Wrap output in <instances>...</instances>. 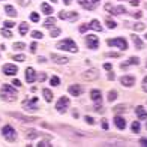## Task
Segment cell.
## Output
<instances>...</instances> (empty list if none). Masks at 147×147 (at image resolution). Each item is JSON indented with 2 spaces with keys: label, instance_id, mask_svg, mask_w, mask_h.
Segmentation results:
<instances>
[{
  "label": "cell",
  "instance_id": "obj_1",
  "mask_svg": "<svg viewBox=\"0 0 147 147\" xmlns=\"http://www.w3.org/2000/svg\"><path fill=\"white\" fill-rule=\"evenodd\" d=\"M17 90L14 89L12 84H3L2 89H0V98L5 102H14L17 101Z\"/></svg>",
  "mask_w": 147,
  "mask_h": 147
},
{
  "label": "cell",
  "instance_id": "obj_2",
  "mask_svg": "<svg viewBox=\"0 0 147 147\" xmlns=\"http://www.w3.org/2000/svg\"><path fill=\"white\" fill-rule=\"evenodd\" d=\"M56 47H57L59 50H63V51H71V53H77L78 51L77 44L74 42L71 38H66V39H63L62 42H57Z\"/></svg>",
  "mask_w": 147,
  "mask_h": 147
},
{
  "label": "cell",
  "instance_id": "obj_3",
  "mask_svg": "<svg viewBox=\"0 0 147 147\" xmlns=\"http://www.w3.org/2000/svg\"><path fill=\"white\" fill-rule=\"evenodd\" d=\"M107 45L108 47H119L122 51L128 50V42L125 38H114V39H107Z\"/></svg>",
  "mask_w": 147,
  "mask_h": 147
},
{
  "label": "cell",
  "instance_id": "obj_4",
  "mask_svg": "<svg viewBox=\"0 0 147 147\" xmlns=\"http://www.w3.org/2000/svg\"><path fill=\"white\" fill-rule=\"evenodd\" d=\"M2 135L8 140L9 143H12V141H15L17 140V132H15V129L12 128L11 125H5L3 128H2Z\"/></svg>",
  "mask_w": 147,
  "mask_h": 147
},
{
  "label": "cell",
  "instance_id": "obj_5",
  "mask_svg": "<svg viewBox=\"0 0 147 147\" xmlns=\"http://www.w3.org/2000/svg\"><path fill=\"white\" fill-rule=\"evenodd\" d=\"M23 107L26 111L33 113L38 110V98H30V99H24L23 101Z\"/></svg>",
  "mask_w": 147,
  "mask_h": 147
},
{
  "label": "cell",
  "instance_id": "obj_6",
  "mask_svg": "<svg viewBox=\"0 0 147 147\" xmlns=\"http://www.w3.org/2000/svg\"><path fill=\"white\" fill-rule=\"evenodd\" d=\"M69 108V98H66V96H62L57 101V104H56V110L59 111V113H66V110Z\"/></svg>",
  "mask_w": 147,
  "mask_h": 147
},
{
  "label": "cell",
  "instance_id": "obj_7",
  "mask_svg": "<svg viewBox=\"0 0 147 147\" xmlns=\"http://www.w3.org/2000/svg\"><path fill=\"white\" fill-rule=\"evenodd\" d=\"M86 45H87V48H90V50H96L98 47H99V39H98V36H95V35H87V36H86Z\"/></svg>",
  "mask_w": 147,
  "mask_h": 147
},
{
  "label": "cell",
  "instance_id": "obj_8",
  "mask_svg": "<svg viewBox=\"0 0 147 147\" xmlns=\"http://www.w3.org/2000/svg\"><path fill=\"white\" fill-rule=\"evenodd\" d=\"M99 2H101V0H78V3L87 11H93L99 5Z\"/></svg>",
  "mask_w": 147,
  "mask_h": 147
},
{
  "label": "cell",
  "instance_id": "obj_9",
  "mask_svg": "<svg viewBox=\"0 0 147 147\" xmlns=\"http://www.w3.org/2000/svg\"><path fill=\"white\" fill-rule=\"evenodd\" d=\"M59 18L60 20H68V21H75V20H78V14L77 12H69V11H60Z\"/></svg>",
  "mask_w": 147,
  "mask_h": 147
},
{
  "label": "cell",
  "instance_id": "obj_10",
  "mask_svg": "<svg viewBox=\"0 0 147 147\" xmlns=\"http://www.w3.org/2000/svg\"><path fill=\"white\" fill-rule=\"evenodd\" d=\"M2 72L5 74V75H15V74L18 72V68L15 65H12V63H8V65H5L2 68Z\"/></svg>",
  "mask_w": 147,
  "mask_h": 147
},
{
  "label": "cell",
  "instance_id": "obj_11",
  "mask_svg": "<svg viewBox=\"0 0 147 147\" xmlns=\"http://www.w3.org/2000/svg\"><path fill=\"white\" fill-rule=\"evenodd\" d=\"M24 75H26V81H27L29 84H32L38 78V75H36V72H35V69H33V68H27V69H26Z\"/></svg>",
  "mask_w": 147,
  "mask_h": 147
},
{
  "label": "cell",
  "instance_id": "obj_12",
  "mask_svg": "<svg viewBox=\"0 0 147 147\" xmlns=\"http://www.w3.org/2000/svg\"><path fill=\"white\" fill-rule=\"evenodd\" d=\"M120 84H123L125 87H132L134 84H135V78L132 75H125L120 78Z\"/></svg>",
  "mask_w": 147,
  "mask_h": 147
},
{
  "label": "cell",
  "instance_id": "obj_13",
  "mask_svg": "<svg viewBox=\"0 0 147 147\" xmlns=\"http://www.w3.org/2000/svg\"><path fill=\"white\" fill-rule=\"evenodd\" d=\"M50 59H51L54 63H57V65H66V63L69 62V59H68V57L59 56V54H50Z\"/></svg>",
  "mask_w": 147,
  "mask_h": 147
},
{
  "label": "cell",
  "instance_id": "obj_14",
  "mask_svg": "<svg viewBox=\"0 0 147 147\" xmlns=\"http://www.w3.org/2000/svg\"><path fill=\"white\" fill-rule=\"evenodd\" d=\"M68 92H69L71 96H80L83 90H81V86H80V84H72V86L68 87Z\"/></svg>",
  "mask_w": 147,
  "mask_h": 147
},
{
  "label": "cell",
  "instance_id": "obj_15",
  "mask_svg": "<svg viewBox=\"0 0 147 147\" xmlns=\"http://www.w3.org/2000/svg\"><path fill=\"white\" fill-rule=\"evenodd\" d=\"M99 77V72H98V69H89V71H86L84 74H83V78H86V80H96Z\"/></svg>",
  "mask_w": 147,
  "mask_h": 147
},
{
  "label": "cell",
  "instance_id": "obj_16",
  "mask_svg": "<svg viewBox=\"0 0 147 147\" xmlns=\"http://www.w3.org/2000/svg\"><path fill=\"white\" fill-rule=\"evenodd\" d=\"M9 116L15 117V119H18V120H21V122H35V120H38V119H35V117L23 116V114H20V113H9Z\"/></svg>",
  "mask_w": 147,
  "mask_h": 147
},
{
  "label": "cell",
  "instance_id": "obj_17",
  "mask_svg": "<svg viewBox=\"0 0 147 147\" xmlns=\"http://www.w3.org/2000/svg\"><path fill=\"white\" fill-rule=\"evenodd\" d=\"M114 125L117 126V129L123 131V129L126 128V120H125L123 117H120V116H116V117H114Z\"/></svg>",
  "mask_w": 147,
  "mask_h": 147
},
{
  "label": "cell",
  "instance_id": "obj_18",
  "mask_svg": "<svg viewBox=\"0 0 147 147\" xmlns=\"http://www.w3.org/2000/svg\"><path fill=\"white\" fill-rule=\"evenodd\" d=\"M135 113H137V116H138V119H140V120H146V119H147V111H146L144 107L138 105L137 108H135Z\"/></svg>",
  "mask_w": 147,
  "mask_h": 147
},
{
  "label": "cell",
  "instance_id": "obj_19",
  "mask_svg": "<svg viewBox=\"0 0 147 147\" xmlns=\"http://www.w3.org/2000/svg\"><path fill=\"white\" fill-rule=\"evenodd\" d=\"M131 38H132V42H134V45H135V48H137V50H143V48H144L143 41H141V39H140L137 35H132Z\"/></svg>",
  "mask_w": 147,
  "mask_h": 147
},
{
  "label": "cell",
  "instance_id": "obj_20",
  "mask_svg": "<svg viewBox=\"0 0 147 147\" xmlns=\"http://www.w3.org/2000/svg\"><path fill=\"white\" fill-rule=\"evenodd\" d=\"M101 90H98V89H93L90 92V98H92V101H95V102H101Z\"/></svg>",
  "mask_w": 147,
  "mask_h": 147
},
{
  "label": "cell",
  "instance_id": "obj_21",
  "mask_svg": "<svg viewBox=\"0 0 147 147\" xmlns=\"http://www.w3.org/2000/svg\"><path fill=\"white\" fill-rule=\"evenodd\" d=\"M89 29L96 30V32H102V26H101V23H99L98 20H92L90 24H89Z\"/></svg>",
  "mask_w": 147,
  "mask_h": 147
},
{
  "label": "cell",
  "instance_id": "obj_22",
  "mask_svg": "<svg viewBox=\"0 0 147 147\" xmlns=\"http://www.w3.org/2000/svg\"><path fill=\"white\" fill-rule=\"evenodd\" d=\"M110 12H111L113 15H122V14H125V12H126V8L120 5V6H116V8H113Z\"/></svg>",
  "mask_w": 147,
  "mask_h": 147
},
{
  "label": "cell",
  "instance_id": "obj_23",
  "mask_svg": "<svg viewBox=\"0 0 147 147\" xmlns=\"http://www.w3.org/2000/svg\"><path fill=\"white\" fill-rule=\"evenodd\" d=\"M5 12H6L9 17H14V18L17 17V11H15L14 6H11V5H6V6H5Z\"/></svg>",
  "mask_w": 147,
  "mask_h": 147
},
{
  "label": "cell",
  "instance_id": "obj_24",
  "mask_svg": "<svg viewBox=\"0 0 147 147\" xmlns=\"http://www.w3.org/2000/svg\"><path fill=\"white\" fill-rule=\"evenodd\" d=\"M39 135H41V132H38V131H35V129H30V131L26 132V137H27L29 140H35V138H38Z\"/></svg>",
  "mask_w": 147,
  "mask_h": 147
},
{
  "label": "cell",
  "instance_id": "obj_25",
  "mask_svg": "<svg viewBox=\"0 0 147 147\" xmlns=\"http://www.w3.org/2000/svg\"><path fill=\"white\" fill-rule=\"evenodd\" d=\"M140 63V59L138 57H129V60H128V62H126V63H123V65H120V68H126V66H128V65H138Z\"/></svg>",
  "mask_w": 147,
  "mask_h": 147
},
{
  "label": "cell",
  "instance_id": "obj_26",
  "mask_svg": "<svg viewBox=\"0 0 147 147\" xmlns=\"http://www.w3.org/2000/svg\"><path fill=\"white\" fill-rule=\"evenodd\" d=\"M54 24H56V20L53 18V17H50V18H47V20H45L44 27H45V29H53V27H54Z\"/></svg>",
  "mask_w": 147,
  "mask_h": 147
},
{
  "label": "cell",
  "instance_id": "obj_27",
  "mask_svg": "<svg viewBox=\"0 0 147 147\" xmlns=\"http://www.w3.org/2000/svg\"><path fill=\"white\" fill-rule=\"evenodd\" d=\"M18 30H20V35H26V33L29 32V24L27 23H20V26H18Z\"/></svg>",
  "mask_w": 147,
  "mask_h": 147
},
{
  "label": "cell",
  "instance_id": "obj_28",
  "mask_svg": "<svg viewBox=\"0 0 147 147\" xmlns=\"http://www.w3.org/2000/svg\"><path fill=\"white\" fill-rule=\"evenodd\" d=\"M41 9H42V12H44L45 15H51L53 14V8H51L48 3H42L41 5Z\"/></svg>",
  "mask_w": 147,
  "mask_h": 147
},
{
  "label": "cell",
  "instance_id": "obj_29",
  "mask_svg": "<svg viewBox=\"0 0 147 147\" xmlns=\"http://www.w3.org/2000/svg\"><path fill=\"white\" fill-rule=\"evenodd\" d=\"M44 98H45V101L47 102H51L53 101V92H50L48 89H44Z\"/></svg>",
  "mask_w": 147,
  "mask_h": 147
},
{
  "label": "cell",
  "instance_id": "obj_30",
  "mask_svg": "<svg viewBox=\"0 0 147 147\" xmlns=\"http://www.w3.org/2000/svg\"><path fill=\"white\" fill-rule=\"evenodd\" d=\"M116 99H117V92L116 90L108 92V102H114Z\"/></svg>",
  "mask_w": 147,
  "mask_h": 147
},
{
  "label": "cell",
  "instance_id": "obj_31",
  "mask_svg": "<svg viewBox=\"0 0 147 147\" xmlns=\"http://www.w3.org/2000/svg\"><path fill=\"white\" fill-rule=\"evenodd\" d=\"M131 129H132L134 134H138V132H140V122H132Z\"/></svg>",
  "mask_w": 147,
  "mask_h": 147
},
{
  "label": "cell",
  "instance_id": "obj_32",
  "mask_svg": "<svg viewBox=\"0 0 147 147\" xmlns=\"http://www.w3.org/2000/svg\"><path fill=\"white\" fill-rule=\"evenodd\" d=\"M144 29H146V24H143V23H135L134 24V30L135 32H141Z\"/></svg>",
  "mask_w": 147,
  "mask_h": 147
},
{
  "label": "cell",
  "instance_id": "obj_33",
  "mask_svg": "<svg viewBox=\"0 0 147 147\" xmlns=\"http://www.w3.org/2000/svg\"><path fill=\"white\" fill-rule=\"evenodd\" d=\"M12 48H14V50H24L26 48V44H23V42H14Z\"/></svg>",
  "mask_w": 147,
  "mask_h": 147
},
{
  "label": "cell",
  "instance_id": "obj_34",
  "mask_svg": "<svg viewBox=\"0 0 147 147\" xmlns=\"http://www.w3.org/2000/svg\"><path fill=\"white\" fill-rule=\"evenodd\" d=\"M107 26H108V29H116L117 27V23L116 21H113V20H110V18H107Z\"/></svg>",
  "mask_w": 147,
  "mask_h": 147
},
{
  "label": "cell",
  "instance_id": "obj_35",
  "mask_svg": "<svg viewBox=\"0 0 147 147\" xmlns=\"http://www.w3.org/2000/svg\"><path fill=\"white\" fill-rule=\"evenodd\" d=\"M32 38H35V39H42L44 35H42L41 32H38V30H33V32H32Z\"/></svg>",
  "mask_w": 147,
  "mask_h": 147
},
{
  "label": "cell",
  "instance_id": "obj_36",
  "mask_svg": "<svg viewBox=\"0 0 147 147\" xmlns=\"http://www.w3.org/2000/svg\"><path fill=\"white\" fill-rule=\"evenodd\" d=\"M50 84H51V86H54V87H56V86H59V84H60V80H59V77H51V80H50Z\"/></svg>",
  "mask_w": 147,
  "mask_h": 147
},
{
  "label": "cell",
  "instance_id": "obj_37",
  "mask_svg": "<svg viewBox=\"0 0 147 147\" xmlns=\"http://www.w3.org/2000/svg\"><path fill=\"white\" fill-rule=\"evenodd\" d=\"M113 110H114V113H123V111H126V105H117Z\"/></svg>",
  "mask_w": 147,
  "mask_h": 147
},
{
  "label": "cell",
  "instance_id": "obj_38",
  "mask_svg": "<svg viewBox=\"0 0 147 147\" xmlns=\"http://www.w3.org/2000/svg\"><path fill=\"white\" fill-rule=\"evenodd\" d=\"M60 33H62V30H60V29H53L51 33H50V36H51V38H57Z\"/></svg>",
  "mask_w": 147,
  "mask_h": 147
},
{
  "label": "cell",
  "instance_id": "obj_39",
  "mask_svg": "<svg viewBox=\"0 0 147 147\" xmlns=\"http://www.w3.org/2000/svg\"><path fill=\"white\" fill-rule=\"evenodd\" d=\"M5 26V29H11V27H14V21H11V20H6V21L3 23Z\"/></svg>",
  "mask_w": 147,
  "mask_h": 147
},
{
  "label": "cell",
  "instance_id": "obj_40",
  "mask_svg": "<svg viewBox=\"0 0 147 147\" xmlns=\"http://www.w3.org/2000/svg\"><path fill=\"white\" fill-rule=\"evenodd\" d=\"M2 35H3L5 38H11V36H12V33H11L8 29H5V27H3V29H2Z\"/></svg>",
  "mask_w": 147,
  "mask_h": 147
},
{
  "label": "cell",
  "instance_id": "obj_41",
  "mask_svg": "<svg viewBox=\"0 0 147 147\" xmlns=\"http://www.w3.org/2000/svg\"><path fill=\"white\" fill-rule=\"evenodd\" d=\"M30 20H32L33 23H38V21H39V15L36 14V12H33V14L30 15Z\"/></svg>",
  "mask_w": 147,
  "mask_h": 147
},
{
  "label": "cell",
  "instance_id": "obj_42",
  "mask_svg": "<svg viewBox=\"0 0 147 147\" xmlns=\"http://www.w3.org/2000/svg\"><path fill=\"white\" fill-rule=\"evenodd\" d=\"M14 60H17V62H24L26 57L23 54H17V56H14Z\"/></svg>",
  "mask_w": 147,
  "mask_h": 147
},
{
  "label": "cell",
  "instance_id": "obj_43",
  "mask_svg": "<svg viewBox=\"0 0 147 147\" xmlns=\"http://www.w3.org/2000/svg\"><path fill=\"white\" fill-rule=\"evenodd\" d=\"M84 120H86V122H87L89 125H95V119L90 117V116H86V117H84Z\"/></svg>",
  "mask_w": 147,
  "mask_h": 147
},
{
  "label": "cell",
  "instance_id": "obj_44",
  "mask_svg": "<svg viewBox=\"0 0 147 147\" xmlns=\"http://www.w3.org/2000/svg\"><path fill=\"white\" fill-rule=\"evenodd\" d=\"M95 111H99V113H104V108H102V105H101V102H98L96 105H95V108H93Z\"/></svg>",
  "mask_w": 147,
  "mask_h": 147
},
{
  "label": "cell",
  "instance_id": "obj_45",
  "mask_svg": "<svg viewBox=\"0 0 147 147\" xmlns=\"http://www.w3.org/2000/svg\"><path fill=\"white\" fill-rule=\"evenodd\" d=\"M18 5H21V6H29V5H30V0H18Z\"/></svg>",
  "mask_w": 147,
  "mask_h": 147
},
{
  "label": "cell",
  "instance_id": "obj_46",
  "mask_svg": "<svg viewBox=\"0 0 147 147\" xmlns=\"http://www.w3.org/2000/svg\"><path fill=\"white\" fill-rule=\"evenodd\" d=\"M45 78H47V74H45V72H41V74L38 75V80H39V81H45Z\"/></svg>",
  "mask_w": 147,
  "mask_h": 147
},
{
  "label": "cell",
  "instance_id": "obj_47",
  "mask_svg": "<svg viewBox=\"0 0 147 147\" xmlns=\"http://www.w3.org/2000/svg\"><path fill=\"white\" fill-rule=\"evenodd\" d=\"M36 48H38V45H36V42H33V44H30V53H36Z\"/></svg>",
  "mask_w": 147,
  "mask_h": 147
},
{
  "label": "cell",
  "instance_id": "obj_48",
  "mask_svg": "<svg viewBox=\"0 0 147 147\" xmlns=\"http://www.w3.org/2000/svg\"><path fill=\"white\" fill-rule=\"evenodd\" d=\"M48 146H51L48 141H41V143L38 144V147H48Z\"/></svg>",
  "mask_w": 147,
  "mask_h": 147
},
{
  "label": "cell",
  "instance_id": "obj_49",
  "mask_svg": "<svg viewBox=\"0 0 147 147\" xmlns=\"http://www.w3.org/2000/svg\"><path fill=\"white\" fill-rule=\"evenodd\" d=\"M143 90L147 93V77H144V80H143Z\"/></svg>",
  "mask_w": 147,
  "mask_h": 147
},
{
  "label": "cell",
  "instance_id": "obj_50",
  "mask_svg": "<svg viewBox=\"0 0 147 147\" xmlns=\"http://www.w3.org/2000/svg\"><path fill=\"white\" fill-rule=\"evenodd\" d=\"M104 69L111 71V69H113V65H111V63H104Z\"/></svg>",
  "mask_w": 147,
  "mask_h": 147
},
{
  "label": "cell",
  "instance_id": "obj_51",
  "mask_svg": "<svg viewBox=\"0 0 147 147\" xmlns=\"http://www.w3.org/2000/svg\"><path fill=\"white\" fill-rule=\"evenodd\" d=\"M105 56H107V57H119V54H117V53H107Z\"/></svg>",
  "mask_w": 147,
  "mask_h": 147
},
{
  "label": "cell",
  "instance_id": "obj_52",
  "mask_svg": "<svg viewBox=\"0 0 147 147\" xmlns=\"http://www.w3.org/2000/svg\"><path fill=\"white\" fill-rule=\"evenodd\" d=\"M12 84H14L15 87H20V86H21V81H20V80H14V81H12Z\"/></svg>",
  "mask_w": 147,
  "mask_h": 147
},
{
  "label": "cell",
  "instance_id": "obj_53",
  "mask_svg": "<svg viewBox=\"0 0 147 147\" xmlns=\"http://www.w3.org/2000/svg\"><path fill=\"white\" fill-rule=\"evenodd\" d=\"M86 30H89V24L87 26H81V27H80V32H81V33H84Z\"/></svg>",
  "mask_w": 147,
  "mask_h": 147
},
{
  "label": "cell",
  "instance_id": "obj_54",
  "mask_svg": "<svg viewBox=\"0 0 147 147\" xmlns=\"http://www.w3.org/2000/svg\"><path fill=\"white\" fill-rule=\"evenodd\" d=\"M140 143H141V146L147 147V140H146V138H141V140H140Z\"/></svg>",
  "mask_w": 147,
  "mask_h": 147
},
{
  "label": "cell",
  "instance_id": "obj_55",
  "mask_svg": "<svg viewBox=\"0 0 147 147\" xmlns=\"http://www.w3.org/2000/svg\"><path fill=\"white\" fill-rule=\"evenodd\" d=\"M131 5L132 6H138L140 5V0H131Z\"/></svg>",
  "mask_w": 147,
  "mask_h": 147
},
{
  "label": "cell",
  "instance_id": "obj_56",
  "mask_svg": "<svg viewBox=\"0 0 147 147\" xmlns=\"http://www.w3.org/2000/svg\"><path fill=\"white\" fill-rule=\"evenodd\" d=\"M107 77H108V80H114L116 78V75L113 72H108V75H107Z\"/></svg>",
  "mask_w": 147,
  "mask_h": 147
},
{
  "label": "cell",
  "instance_id": "obj_57",
  "mask_svg": "<svg viewBox=\"0 0 147 147\" xmlns=\"http://www.w3.org/2000/svg\"><path fill=\"white\" fill-rule=\"evenodd\" d=\"M134 17H135V18H141V17H143V12H135V14H134Z\"/></svg>",
  "mask_w": 147,
  "mask_h": 147
},
{
  "label": "cell",
  "instance_id": "obj_58",
  "mask_svg": "<svg viewBox=\"0 0 147 147\" xmlns=\"http://www.w3.org/2000/svg\"><path fill=\"white\" fill-rule=\"evenodd\" d=\"M38 62H39V63H45L47 59H45V57H38Z\"/></svg>",
  "mask_w": 147,
  "mask_h": 147
},
{
  "label": "cell",
  "instance_id": "obj_59",
  "mask_svg": "<svg viewBox=\"0 0 147 147\" xmlns=\"http://www.w3.org/2000/svg\"><path fill=\"white\" fill-rule=\"evenodd\" d=\"M102 128L107 131V129H108V123H107V120H104V122H102Z\"/></svg>",
  "mask_w": 147,
  "mask_h": 147
},
{
  "label": "cell",
  "instance_id": "obj_60",
  "mask_svg": "<svg viewBox=\"0 0 147 147\" xmlns=\"http://www.w3.org/2000/svg\"><path fill=\"white\" fill-rule=\"evenodd\" d=\"M111 9H113V6H111L110 3H107V5H105V11H111Z\"/></svg>",
  "mask_w": 147,
  "mask_h": 147
},
{
  "label": "cell",
  "instance_id": "obj_61",
  "mask_svg": "<svg viewBox=\"0 0 147 147\" xmlns=\"http://www.w3.org/2000/svg\"><path fill=\"white\" fill-rule=\"evenodd\" d=\"M63 3H65L66 6H69V5L72 3V0H63Z\"/></svg>",
  "mask_w": 147,
  "mask_h": 147
},
{
  "label": "cell",
  "instance_id": "obj_62",
  "mask_svg": "<svg viewBox=\"0 0 147 147\" xmlns=\"http://www.w3.org/2000/svg\"><path fill=\"white\" fill-rule=\"evenodd\" d=\"M51 2H53V3H57V2H59V0H51Z\"/></svg>",
  "mask_w": 147,
  "mask_h": 147
},
{
  "label": "cell",
  "instance_id": "obj_63",
  "mask_svg": "<svg viewBox=\"0 0 147 147\" xmlns=\"http://www.w3.org/2000/svg\"><path fill=\"white\" fill-rule=\"evenodd\" d=\"M146 39H147V33H146Z\"/></svg>",
  "mask_w": 147,
  "mask_h": 147
},
{
  "label": "cell",
  "instance_id": "obj_64",
  "mask_svg": "<svg viewBox=\"0 0 147 147\" xmlns=\"http://www.w3.org/2000/svg\"><path fill=\"white\" fill-rule=\"evenodd\" d=\"M146 128H147V125H146Z\"/></svg>",
  "mask_w": 147,
  "mask_h": 147
}]
</instances>
